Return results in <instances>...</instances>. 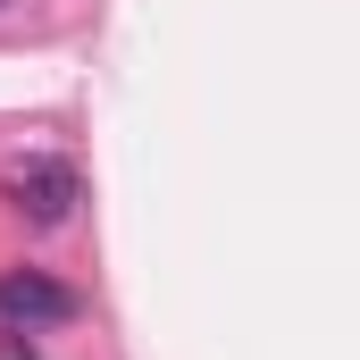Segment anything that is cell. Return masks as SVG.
<instances>
[{"label": "cell", "mask_w": 360, "mask_h": 360, "mask_svg": "<svg viewBox=\"0 0 360 360\" xmlns=\"http://www.w3.org/2000/svg\"><path fill=\"white\" fill-rule=\"evenodd\" d=\"M0 319H8L17 335H34V327H68V319H76V293L51 285L42 269H8V276H0Z\"/></svg>", "instance_id": "2"}, {"label": "cell", "mask_w": 360, "mask_h": 360, "mask_svg": "<svg viewBox=\"0 0 360 360\" xmlns=\"http://www.w3.org/2000/svg\"><path fill=\"white\" fill-rule=\"evenodd\" d=\"M0 360H42V352H34V344H25V335L8 327V335H0Z\"/></svg>", "instance_id": "3"}, {"label": "cell", "mask_w": 360, "mask_h": 360, "mask_svg": "<svg viewBox=\"0 0 360 360\" xmlns=\"http://www.w3.org/2000/svg\"><path fill=\"white\" fill-rule=\"evenodd\" d=\"M76 201H84V184H76L68 160H17V168H8V210H17L25 226H68Z\"/></svg>", "instance_id": "1"}]
</instances>
